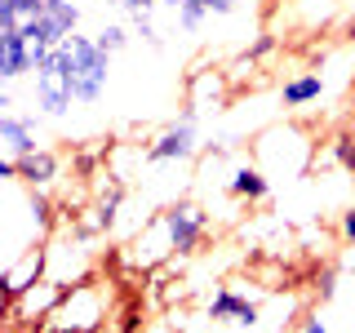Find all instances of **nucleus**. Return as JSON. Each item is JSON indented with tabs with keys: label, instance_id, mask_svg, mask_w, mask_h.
<instances>
[{
	"label": "nucleus",
	"instance_id": "obj_1",
	"mask_svg": "<svg viewBox=\"0 0 355 333\" xmlns=\"http://www.w3.org/2000/svg\"><path fill=\"white\" fill-rule=\"evenodd\" d=\"M53 53H58L67 80L76 89V103H85V107L103 103L107 89H111V58H116V53H107L103 44H98V36H85V31L67 36Z\"/></svg>",
	"mask_w": 355,
	"mask_h": 333
},
{
	"label": "nucleus",
	"instance_id": "obj_2",
	"mask_svg": "<svg viewBox=\"0 0 355 333\" xmlns=\"http://www.w3.org/2000/svg\"><path fill=\"white\" fill-rule=\"evenodd\" d=\"M196 120H200V107L187 103L182 116H173L169 125L142 147V160L147 164H182V160H191V155L200 151V125Z\"/></svg>",
	"mask_w": 355,
	"mask_h": 333
},
{
	"label": "nucleus",
	"instance_id": "obj_3",
	"mask_svg": "<svg viewBox=\"0 0 355 333\" xmlns=\"http://www.w3.org/2000/svg\"><path fill=\"white\" fill-rule=\"evenodd\" d=\"M103 316H107V307H103V293H98V284H71L62 293V302L53 307V316L44 320L53 333H94L98 325H103Z\"/></svg>",
	"mask_w": 355,
	"mask_h": 333
},
{
	"label": "nucleus",
	"instance_id": "obj_4",
	"mask_svg": "<svg viewBox=\"0 0 355 333\" xmlns=\"http://www.w3.org/2000/svg\"><path fill=\"white\" fill-rule=\"evenodd\" d=\"M155 218H160L164 236L173 244V258L196 253L200 244H205V236H209V214H205V205H196V200H173V205H164Z\"/></svg>",
	"mask_w": 355,
	"mask_h": 333
},
{
	"label": "nucleus",
	"instance_id": "obj_5",
	"mask_svg": "<svg viewBox=\"0 0 355 333\" xmlns=\"http://www.w3.org/2000/svg\"><path fill=\"white\" fill-rule=\"evenodd\" d=\"M71 103H76V89L67 80L58 53H49V62H40V71L31 76V107L44 120H67L71 116Z\"/></svg>",
	"mask_w": 355,
	"mask_h": 333
},
{
	"label": "nucleus",
	"instance_id": "obj_6",
	"mask_svg": "<svg viewBox=\"0 0 355 333\" xmlns=\"http://www.w3.org/2000/svg\"><path fill=\"white\" fill-rule=\"evenodd\" d=\"M205 316L214 320V325H231V329H258L262 325V307L253 302L249 293L231 289V284L214 289V298L205 302Z\"/></svg>",
	"mask_w": 355,
	"mask_h": 333
},
{
	"label": "nucleus",
	"instance_id": "obj_7",
	"mask_svg": "<svg viewBox=\"0 0 355 333\" xmlns=\"http://www.w3.org/2000/svg\"><path fill=\"white\" fill-rule=\"evenodd\" d=\"M40 120H44L40 111H5V116H0V147H5V155L22 160V155L40 151L44 147Z\"/></svg>",
	"mask_w": 355,
	"mask_h": 333
},
{
	"label": "nucleus",
	"instance_id": "obj_8",
	"mask_svg": "<svg viewBox=\"0 0 355 333\" xmlns=\"http://www.w3.org/2000/svg\"><path fill=\"white\" fill-rule=\"evenodd\" d=\"M36 76V49L22 36V27L0 31V85H18Z\"/></svg>",
	"mask_w": 355,
	"mask_h": 333
},
{
	"label": "nucleus",
	"instance_id": "obj_9",
	"mask_svg": "<svg viewBox=\"0 0 355 333\" xmlns=\"http://www.w3.org/2000/svg\"><path fill=\"white\" fill-rule=\"evenodd\" d=\"M44 275H49V249H27V253H18L14 262H5L0 289H5V298L14 302V298H22L36 280H44Z\"/></svg>",
	"mask_w": 355,
	"mask_h": 333
},
{
	"label": "nucleus",
	"instance_id": "obj_10",
	"mask_svg": "<svg viewBox=\"0 0 355 333\" xmlns=\"http://www.w3.org/2000/svg\"><path fill=\"white\" fill-rule=\"evenodd\" d=\"M62 293H67V289H62L58 280H49V275H44V280H36V284H31L22 298H14V302H9V316L22 320V325L49 320V316H53V307L62 302Z\"/></svg>",
	"mask_w": 355,
	"mask_h": 333
},
{
	"label": "nucleus",
	"instance_id": "obj_11",
	"mask_svg": "<svg viewBox=\"0 0 355 333\" xmlns=\"http://www.w3.org/2000/svg\"><path fill=\"white\" fill-rule=\"evenodd\" d=\"M227 196L262 205V200H271V173H266L262 164H253V160H236L231 173H227Z\"/></svg>",
	"mask_w": 355,
	"mask_h": 333
},
{
	"label": "nucleus",
	"instance_id": "obj_12",
	"mask_svg": "<svg viewBox=\"0 0 355 333\" xmlns=\"http://www.w3.org/2000/svg\"><path fill=\"white\" fill-rule=\"evenodd\" d=\"M9 160H14V155H9ZM14 164H18V182L36 187V191H49V187L62 178V155L53 147H40V151L22 155V160H14Z\"/></svg>",
	"mask_w": 355,
	"mask_h": 333
},
{
	"label": "nucleus",
	"instance_id": "obj_13",
	"mask_svg": "<svg viewBox=\"0 0 355 333\" xmlns=\"http://www.w3.org/2000/svg\"><path fill=\"white\" fill-rule=\"evenodd\" d=\"M320 94H324V76L320 71H297V76H288V80L280 85V107L302 111V107L315 103Z\"/></svg>",
	"mask_w": 355,
	"mask_h": 333
},
{
	"label": "nucleus",
	"instance_id": "obj_14",
	"mask_svg": "<svg viewBox=\"0 0 355 333\" xmlns=\"http://www.w3.org/2000/svg\"><path fill=\"white\" fill-rule=\"evenodd\" d=\"M169 253H173V244H169V236H164L160 218H155L151 227L138 236V244H133V262H138V266H155L160 258H169Z\"/></svg>",
	"mask_w": 355,
	"mask_h": 333
},
{
	"label": "nucleus",
	"instance_id": "obj_15",
	"mask_svg": "<svg viewBox=\"0 0 355 333\" xmlns=\"http://www.w3.org/2000/svg\"><path fill=\"white\" fill-rule=\"evenodd\" d=\"M44 14V0H0V31L5 27H22L27 18Z\"/></svg>",
	"mask_w": 355,
	"mask_h": 333
},
{
	"label": "nucleus",
	"instance_id": "obj_16",
	"mask_svg": "<svg viewBox=\"0 0 355 333\" xmlns=\"http://www.w3.org/2000/svg\"><path fill=\"white\" fill-rule=\"evenodd\" d=\"M94 36H98V44H103L107 53H125L133 44V27H125V22H103Z\"/></svg>",
	"mask_w": 355,
	"mask_h": 333
},
{
	"label": "nucleus",
	"instance_id": "obj_17",
	"mask_svg": "<svg viewBox=\"0 0 355 333\" xmlns=\"http://www.w3.org/2000/svg\"><path fill=\"white\" fill-rule=\"evenodd\" d=\"M44 14L58 22V27H67L71 36L80 31V22H85V14H80V5H76V0H44Z\"/></svg>",
	"mask_w": 355,
	"mask_h": 333
},
{
	"label": "nucleus",
	"instance_id": "obj_18",
	"mask_svg": "<svg viewBox=\"0 0 355 333\" xmlns=\"http://www.w3.org/2000/svg\"><path fill=\"white\" fill-rule=\"evenodd\" d=\"M129 27H133V36H138L142 44H151V49H164V31L155 27V14H129Z\"/></svg>",
	"mask_w": 355,
	"mask_h": 333
},
{
	"label": "nucleus",
	"instance_id": "obj_19",
	"mask_svg": "<svg viewBox=\"0 0 355 333\" xmlns=\"http://www.w3.org/2000/svg\"><path fill=\"white\" fill-rule=\"evenodd\" d=\"M173 18H178V31H187V36H196V31L205 27V22L214 18V14H209V9H200V5H182V9H178Z\"/></svg>",
	"mask_w": 355,
	"mask_h": 333
},
{
	"label": "nucleus",
	"instance_id": "obj_20",
	"mask_svg": "<svg viewBox=\"0 0 355 333\" xmlns=\"http://www.w3.org/2000/svg\"><path fill=\"white\" fill-rule=\"evenodd\" d=\"M271 49H275V36H271V31H262V36L253 40V44H249V49H244V53H240L236 71H244V67H253V62H262V58H266V53H271Z\"/></svg>",
	"mask_w": 355,
	"mask_h": 333
},
{
	"label": "nucleus",
	"instance_id": "obj_21",
	"mask_svg": "<svg viewBox=\"0 0 355 333\" xmlns=\"http://www.w3.org/2000/svg\"><path fill=\"white\" fill-rule=\"evenodd\" d=\"M333 160H338L347 173H355V138H347V133H338V138H333Z\"/></svg>",
	"mask_w": 355,
	"mask_h": 333
},
{
	"label": "nucleus",
	"instance_id": "obj_22",
	"mask_svg": "<svg viewBox=\"0 0 355 333\" xmlns=\"http://www.w3.org/2000/svg\"><path fill=\"white\" fill-rule=\"evenodd\" d=\"M338 280H342V266L338 271H320V280H315V289H320V302H333V298H338Z\"/></svg>",
	"mask_w": 355,
	"mask_h": 333
},
{
	"label": "nucleus",
	"instance_id": "obj_23",
	"mask_svg": "<svg viewBox=\"0 0 355 333\" xmlns=\"http://www.w3.org/2000/svg\"><path fill=\"white\" fill-rule=\"evenodd\" d=\"M111 9H125V14H155L160 9V0H103Z\"/></svg>",
	"mask_w": 355,
	"mask_h": 333
},
{
	"label": "nucleus",
	"instance_id": "obj_24",
	"mask_svg": "<svg viewBox=\"0 0 355 333\" xmlns=\"http://www.w3.org/2000/svg\"><path fill=\"white\" fill-rule=\"evenodd\" d=\"M338 236H342V244H355V205H351V209H342V218H338Z\"/></svg>",
	"mask_w": 355,
	"mask_h": 333
},
{
	"label": "nucleus",
	"instance_id": "obj_25",
	"mask_svg": "<svg viewBox=\"0 0 355 333\" xmlns=\"http://www.w3.org/2000/svg\"><path fill=\"white\" fill-rule=\"evenodd\" d=\"M209 14H214V18H231V14H240V0H209Z\"/></svg>",
	"mask_w": 355,
	"mask_h": 333
},
{
	"label": "nucleus",
	"instance_id": "obj_26",
	"mask_svg": "<svg viewBox=\"0 0 355 333\" xmlns=\"http://www.w3.org/2000/svg\"><path fill=\"white\" fill-rule=\"evenodd\" d=\"M297 333H329V325H324L320 316H306V320H302V329H297Z\"/></svg>",
	"mask_w": 355,
	"mask_h": 333
},
{
	"label": "nucleus",
	"instance_id": "obj_27",
	"mask_svg": "<svg viewBox=\"0 0 355 333\" xmlns=\"http://www.w3.org/2000/svg\"><path fill=\"white\" fill-rule=\"evenodd\" d=\"M342 271L355 275V244H347V253H342Z\"/></svg>",
	"mask_w": 355,
	"mask_h": 333
},
{
	"label": "nucleus",
	"instance_id": "obj_28",
	"mask_svg": "<svg viewBox=\"0 0 355 333\" xmlns=\"http://www.w3.org/2000/svg\"><path fill=\"white\" fill-rule=\"evenodd\" d=\"M147 333H173V329H169V325H151Z\"/></svg>",
	"mask_w": 355,
	"mask_h": 333
},
{
	"label": "nucleus",
	"instance_id": "obj_29",
	"mask_svg": "<svg viewBox=\"0 0 355 333\" xmlns=\"http://www.w3.org/2000/svg\"><path fill=\"white\" fill-rule=\"evenodd\" d=\"M182 5H200V9H209V0H182Z\"/></svg>",
	"mask_w": 355,
	"mask_h": 333
}]
</instances>
